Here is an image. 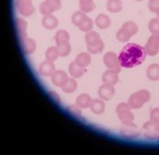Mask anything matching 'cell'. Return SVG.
I'll list each match as a JSON object with an SVG mask.
<instances>
[{
	"label": "cell",
	"mask_w": 159,
	"mask_h": 155,
	"mask_svg": "<svg viewBox=\"0 0 159 155\" xmlns=\"http://www.w3.org/2000/svg\"><path fill=\"white\" fill-rule=\"evenodd\" d=\"M147 55L145 47L135 43H130L123 47L118 55V59L122 67L133 68L143 64Z\"/></svg>",
	"instance_id": "cell-1"
},
{
	"label": "cell",
	"mask_w": 159,
	"mask_h": 155,
	"mask_svg": "<svg viewBox=\"0 0 159 155\" xmlns=\"http://www.w3.org/2000/svg\"><path fill=\"white\" fill-rule=\"evenodd\" d=\"M151 98V95L147 90H140L133 94L128 99V104L132 109H139Z\"/></svg>",
	"instance_id": "cell-2"
},
{
	"label": "cell",
	"mask_w": 159,
	"mask_h": 155,
	"mask_svg": "<svg viewBox=\"0 0 159 155\" xmlns=\"http://www.w3.org/2000/svg\"><path fill=\"white\" fill-rule=\"evenodd\" d=\"M131 109L132 108L127 103H121L116 106V114L122 123H128L134 121L135 117L133 113L131 112Z\"/></svg>",
	"instance_id": "cell-3"
},
{
	"label": "cell",
	"mask_w": 159,
	"mask_h": 155,
	"mask_svg": "<svg viewBox=\"0 0 159 155\" xmlns=\"http://www.w3.org/2000/svg\"><path fill=\"white\" fill-rule=\"evenodd\" d=\"M104 64L109 70L116 71V73H120L121 71L122 66L120 64L118 56L113 52H108L104 55Z\"/></svg>",
	"instance_id": "cell-4"
},
{
	"label": "cell",
	"mask_w": 159,
	"mask_h": 155,
	"mask_svg": "<svg viewBox=\"0 0 159 155\" xmlns=\"http://www.w3.org/2000/svg\"><path fill=\"white\" fill-rule=\"evenodd\" d=\"M145 50L148 55H156L159 52V35H152L147 40Z\"/></svg>",
	"instance_id": "cell-5"
},
{
	"label": "cell",
	"mask_w": 159,
	"mask_h": 155,
	"mask_svg": "<svg viewBox=\"0 0 159 155\" xmlns=\"http://www.w3.org/2000/svg\"><path fill=\"white\" fill-rule=\"evenodd\" d=\"M120 132L122 136L127 139H134L137 137L140 133L139 129L133 123V122L128 123H123L122 127L120 129Z\"/></svg>",
	"instance_id": "cell-6"
},
{
	"label": "cell",
	"mask_w": 159,
	"mask_h": 155,
	"mask_svg": "<svg viewBox=\"0 0 159 155\" xmlns=\"http://www.w3.org/2000/svg\"><path fill=\"white\" fill-rule=\"evenodd\" d=\"M144 130L146 131L145 135L148 139H158L159 138V124L153 121H148L144 124Z\"/></svg>",
	"instance_id": "cell-7"
},
{
	"label": "cell",
	"mask_w": 159,
	"mask_h": 155,
	"mask_svg": "<svg viewBox=\"0 0 159 155\" xmlns=\"http://www.w3.org/2000/svg\"><path fill=\"white\" fill-rule=\"evenodd\" d=\"M16 7L18 12L24 16H29L35 11L31 0H17Z\"/></svg>",
	"instance_id": "cell-8"
},
{
	"label": "cell",
	"mask_w": 159,
	"mask_h": 155,
	"mask_svg": "<svg viewBox=\"0 0 159 155\" xmlns=\"http://www.w3.org/2000/svg\"><path fill=\"white\" fill-rule=\"evenodd\" d=\"M116 93V90L114 88V85H111L108 84H102L99 89H98V95L105 101H108L114 96Z\"/></svg>",
	"instance_id": "cell-9"
},
{
	"label": "cell",
	"mask_w": 159,
	"mask_h": 155,
	"mask_svg": "<svg viewBox=\"0 0 159 155\" xmlns=\"http://www.w3.org/2000/svg\"><path fill=\"white\" fill-rule=\"evenodd\" d=\"M68 79H69V77H68L67 73H65L64 71H62V70L56 71L51 76L52 83L55 84L56 86H58V87H61V88L66 84Z\"/></svg>",
	"instance_id": "cell-10"
},
{
	"label": "cell",
	"mask_w": 159,
	"mask_h": 155,
	"mask_svg": "<svg viewBox=\"0 0 159 155\" xmlns=\"http://www.w3.org/2000/svg\"><path fill=\"white\" fill-rule=\"evenodd\" d=\"M39 72L44 76H52V74L56 72L54 63L48 60L44 61L39 66Z\"/></svg>",
	"instance_id": "cell-11"
},
{
	"label": "cell",
	"mask_w": 159,
	"mask_h": 155,
	"mask_svg": "<svg viewBox=\"0 0 159 155\" xmlns=\"http://www.w3.org/2000/svg\"><path fill=\"white\" fill-rule=\"evenodd\" d=\"M102 81L104 84H108L111 85H115L118 82V73L113 70H107L102 75Z\"/></svg>",
	"instance_id": "cell-12"
},
{
	"label": "cell",
	"mask_w": 159,
	"mask_h": 155,
	"mask_svg": "<svg viewBox=\"0 0 159 155\" xmlns=\"http://www.w3.org/2000/svg\"><path fill=\"white\" fill-rule=\"evenodd\" d=\"M37 47L36 41L32 38H25L22 41V48L25 55H31L35 52Z\"/></svg>",
	"instance_id": "cell-13"
},
{
	"label": "cell",
	"mask_w": 159,
	"mask_h": 155,
	"mask_svg": "<svg viewBox=\"0 0 159 155\" xmlns=\"http://www.w3.org/2000/svg\"><path fill=\"white\" fill-rule=\"evenodd\" d=\"M42 24L45 28L47 29H55L57 24H58V20L56 16L53 15H48V16H44L42 19Z\"/></svg>",
	"instance_id": "cell-14"
},
{
	"label": "cell",
	"mask_w": 159,
	"mask_h": 155,
	"mask_svg": "<svg viewBox=\"0 0 159 155\" xmlns=\"http://www.w3.org/2000/svg\"><path fill=\"white\" fill-rule=\"evenodd\" d=\"M105 108H106V104L101 98L92 100V103L90 104V109L94 113H96V114L103 113L105 111Z\"/></svg>",
	"instance_id": "cell-15"
},
{
	"label": "cell",
	"mask_w": 159,
	"mask_h": 155,
	"mask_svg": "<svg viewBox=\"0 0 159 155\" xmlns=\"http://www.w3.org/2000/svg\"><path fill=\"white\" fill-rule=\"evenodd\" d=\"M147 77L151 81H157L159 80V64H153L148 66L147 70Z\"/></svg>",
	"instance_id": "cell-16"
},
{
	"label": "cell",
	"mask_w": 159,
	"mask_h": 155,
	"mask_svg": "<svg viewBox=\"0 0 159 155\" xmlns=\"http://www.w3.org/2000/svg\"><path fill=\"white\" fill-rule=\"evenodd\" d=\"M96 24L100 29H106L111 24L110 18L105 14H100L96 18Z\"/></svg>",
	"instance_id": "cell-17"
},
{
	"label": "cell",
	"mask_w": 159,
	"mask_h": 155,
	"mask_svg": "<svg viewBox=\"0 0 159 155\" xmlns=\"http://www.w3.org/2000/svg\"><path fill=\"white\" fill-rule=\"evenodd\" d=\"M91 103H92V98L87 94H81L76 98V104L80 108L90 107Z\"/></svg>",
	"instance_id": "cell-18"
},
{
	"label": "cell",
	"mask_w": 159,
	"mask_h": 155,
	"mask_svg": "<svg viewBox=\"0 0 159 155\" xmlns=\"http://www.w3.org/2000/svg\"><path fill=\"white\" fill-rule=\"evenodd\" d=\"M68 71L70 75L73 77V78H79L83 75L84 73V70H83V67L79 66L75 62H72L70 64H69V67H68Z\"/></svg>",
	"instance_id": "cell-19"
},
{
	"label": "cell",
	"mask_w": 159,
	"mask_h": 155,
	"mask_svg": "<svg viewBox=\"0 0 159 155\" xmlns=\"http://www.w3.org/2000/svg\"><path fill=\"white\" fill-rule=\"evenodd\" d=\"M26 22L22 18H17L16 20V26L17 30V34L21 39H25L26 36Z\"/></svg>",
	"instance_id": "cell-20"
},
{
	"label": "cell",
	"mask_w": 159,
	"mask_h": 155,
	"mask_svg": "<svg viewBox=\"0 0 159 155\" xmlns=\"http://www.w3.org/2000/svg\"><path fill=\"white\" fill-rule=\"evenodd\" d=\"M107 8L112 13L120 12L123 8V4L120 0H107Z\"/></svg>",
	"instance_id": "cell-21"
},
{
	"label": "cell",
	"mask_w": 159,
	"mask_h": 155,
	"mask_svg": "<svg viewBox=\"0 0 159 155\" xmlns=\"http://www.w3.org/2000/svg\"><path fill=\"white\" fill-rule=\"evenodd\" d=\"M79 66L81 67H86L87 65L90 64L91 63V56L87 54V53H81L79 54L76 58H75V61Z\"/></svg>",
	"instance_id": "cell-22"
},
{
	"label": "cell",
	"mask_w": 159,
	"mask_h": 155,
	"mask_svg": "<svg viewBox=\"0 0 159 155\" xmlns=\"http://www.w3.org/2000/svg\"><path fill=\"white\" fill-rule=\"evenodd\" d=\"M101 41V38L99 34L95 32V31H89L87 32L86 35V42L87 46H92L96 45Z\"/></svg>",
	"instance_id": "cell-23"
},
{
	"label": "cell",
	"mask_w": 159,
	"mask_h": 155,
	"mask_svg": "<svg viewBox=\"0 0 159 155\" xmlns=\"http://www.w3.org/2000/svg\"><path fill=\"white\" fill-rule=\"evenodd\" d=\"M79 6L81 11L84 13L91 12L96 8V5L93 0H79Z\"/></svg>",
	"instance_id": "cell-24"
},
{
	"label": "cell",
	"mask_w": 159,
	"mask_h": 155,
	"mask_svg": "<svg viewBox=\"0 0 159 155\" xmlns=\"http://www.w3.org/2000/svg\"><path fill=\"white\" fill-rule=\"evenodd\" d=\"M76 87H77V83H76V81H75L74 78H69L68 81L66 82V84L62 87V90H63L65 93L71 94V93H74V92L76 90Z\"/></svg>",
	"instance_id": "cell-25"
},
{
	"label": "cell",
	"mask_w": 159,
	"mask_h": 155,
	"mask_svg": "<svg viewBox=\"0 0 159 155\" xmlns=\"http://www.w3.org/2000/svg\"><path fill=\"white\" fill-rule=\"evenodd\" d=\"M57 50H58V54L60 56H66L69 55L70 51H71V46L68 42H64L57 44Z\"/></svg>",
	"instance_id": "cell-26"
},
{
	"label": "cell",
	"mask_w": 159,
	"mask_h": 155,
	"mask_svg": "<svg viewBox=\"0 0 159 155\" xmlns=\"http://www.w3.org/2000/svg\"><path fill=\"white\" fill-rule=\"evenodd\" d=\"M70 39L69 34L66 31V30H59L57 32L56 36H55V40L57 42V44H60L64 42H68Z\"/></svg>",
	"instance_id": "cell-27"
},
{
	"label": "cell",
	"mask_w": 159,
	"mask_h": 155,
	"mask_svg": "<svg viewBox=\"0 0 159 155\" xmlns=\"http://www.w3.org/2000/svg\"><path fill=\"white\" fill-rule=\"evenodd\" d=\"M59 56V54H58V50L57 47L56 46H50L48 48L47 52H46V58L48 61L51 62H54L57 59V57Z\"/></svg>",
	"instance_id": "cell-28"
},
{
	"label": "cell",
	"mask_w": 159,
	"mask_h": 155,
	"mask_svg": "<svg viewBox=\"0 0 159 155\" xmlns=\"http://www.w3.org/2000/svg\"><path fill=\"white\" fill-rule=\"evenodd\" d=\"M122 28H124L125 31H127L131 36L135 35L137 33V31H138L137 24H135V22H133V21H127V22H125V24H123Z\"/></svg>",
	"instance_id": "cell-29"
},
{
	"label": "cell",
	"mask_w": 159,
	"mask_h": 155,
	"mask_svg": "<svg viewBox=\"0 0 159 155\" xmlns=\"http://www.w3.org/2000/svg\"><path fill=\"white\" fill-rule=\"evenodd\" d=\"M86 15L83 11H77V12L74 13V15L72 16V23L75 25H79L81 24L85 19H86Z\"/></svg>",
	"instance_id": "cell-30"
},
{
	"label": "cell",
	"mask_w": 159,
	"mask_h": 155,
	"mask_svg": "<svg viewBox=\"0 0 159 155\" xmlns=\"http://www.w3.org/2000/svg\"><path fill=\"white\" fill-rule=\"evenodd\" d=\"M148 29L152 35H159V19L153 18L148 24Z\"/></svg>",
	"instance_id": "cell-31"
},
{
	"label": "cell",
	"mask_w": 159,
	"mask_h": 155,
	"mask_svg": "<svg viewBox=\"0 0 159 155\" xmlns=\"http://www.w3.org/2000/svg\"><path fill=\"white\" fill-rule=\"evenodd\" d=\"M103 49H104V43H103L102 40L99 43L96 44V45L87 46V51L90 54H93V55H97V54L101 53L103 51Z\"/></svg>",
	"instance_id": "cell-32"
},
{
	"label": "cell",
	"mask_w": 159,
	"mask_h": 155,
	"mask_svg": "<svg viewBox=\"0 0 159 155\" xmlns=\"http://www.w3.org/2000/svg\"><path fill=\"white\" fill-rule=\"evenodd\" d=\"M131 36H132L127 31H125L124 28L119 29L116 33V38L120 42H128L130 40Z\"/></svg>",
	"instance_id": "cell-33"
},
{
	"label": "cell",
	"mask_w": 159,
	"mask_h": 155,
	"mask_svg": "<svg viewBox=\"0 0 159 155\" xmlns=\"http://www.w3.org/2000/svg\"><path fill=\"white\" fill-rule=\"evenodd\" d=\"M78 27H79V29L81 31H84V32L91 31V29L93 27V21H92V19H90L89 17H86V19L78 25Z\"/></svg>",
	"instance_id": "cell-34"
},
{
	"label": "cell",
	"mask_w": 159,
	"mask_h": 155,
	"mask_svg": "<svg viewBox=\"0 0 159 155\" xmlns=\"http://www.w3.org/2000/svg\"><path fill=\"white\" fill-rule=\"evenodd\" d=\"M46 2L48 4V6L53 12L57 11L61 8V1L60 0H46Z\"/></svg>",
	"instance_id": "cell-35"
},
{
	"label": "cell",
	"mask_w": 159,
	"mask_h": 155,
	"mask_svg": "<svg viewBox=\"0 0 159 155\" xmlns=\"http://www.w3.org/2000/svg\"><path fill=\"white\" fill-rule=\"evenodd\" d=\"M39 10L42 15L44 16H48V15H51V13L53 12L50 8V7L48 6V4L45 1V2H42L40 4V7H39Z\"/></svg>",
	"instance_id": "cell-36"
},
{
	"label": "cell",
	"mask_w": 159,
	"mask_h": 155,
	"mask_svg": "<svg viewBox=\"0 0 159 155\" xmlns=\"http://www.w3.org/2000/svg\"><path fill=\"white\" fill-rule=\"evenodd\" d=\"M67 110H68V112H69L72 115H74L75 117H81V115H82V113H81V109H80V107H79L77 104L68 106Z\"/></svg>",
	"instance_id": "cell-37"
},
{
	"label": "cell",
	"mask_w": 159,
	"mask_h": 155,
	"mask_svg": "<svg viewBox=\"0 0 159 155\" xmlns=\"http://www.w3.org/2000/svg\"><path fill=\"white\" fill-rule=\"evenodd\" d=\"M148 8L151 12L157 14L159 11V0H149Z\"/></svg>",
	"instance_id": "cell-38"
},
{
	"label": "cell",
	"mask_w": 159,
	"mask_h": 155,
	"mask_svg": "<svg viewBox=\"0 0 159 155\" xmlns=\"http://www.w3.org/2000/svg\"><path fill=\"white\" fill-rule=\"evenodd\" d=\"M150 120L159 124V108H155L150 112Z\"/></svg>",
	"instance_id": "cell-39"
},
{
	"label": "cell",
	"mask_w": 159,
	"mask_h": 155,
	"mask_svg": "<svg viewBox=\"0 0 159 155\" xmlns=\"http://www.w3.org/2000/svg\"><path fill=\"white\" fill-rule=\"evenodd\" d=\"M49 95H50V97L56 102V103H57V104H59L60 103V97H59V95H58V94L57 93H56V92H54V91H51L50 93H49Z\"/></svg>",
	"instance_id": "cell-40"
},
{
	"label": "cell",
	"mask_w": 159,
	"mask_h": 155,
	"mask_svg": "<svg viewBox=\"0 0 159 155\" xmlns=\"http://www.w3.org/2000/svg\"><path fill=\"white\" fill-rule=\"evenodd\" d=\"M157 18L159 19V11L158 12H157Z\"/></svg>",
	"instance_id": "cell-41"
},
{
	"label": "cell",
	"mask_w": 159,
	"mask_h": 155,
	"mask_svg": "<svg viewBox=\"0 0 159 155\" xmlns=\"http://www.w3.org/2000/svg\"><path fill=\"white\" fill-rule=\"evenodd\" d=\"M136 1H142V0H136Z\"/></svg>",
	"instance_id": "cell-42"
}]
</instances>
